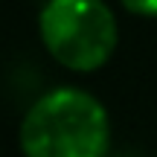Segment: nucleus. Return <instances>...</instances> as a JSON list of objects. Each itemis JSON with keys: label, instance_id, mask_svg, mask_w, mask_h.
Returning a JSON list of instances; mask_svg holds the SVG:
<instances>
[{"label": "nucleus", "instance_id": "obj_1", "mask_svg": "<svg viewBox=\"0 0 157 157\" xmlns=\"http://www.w3.org/2000/svg\"><path fill=\"white\" fill-rule=\"evenodd\" d=\"M111 113L78 84L50 87L26 108L17 131L23 157H111Z\"/></svg>", "mask_w": 157, "mask_h": 157}, {"label": "nucleus", "instance_id": "obj_2", "mask_svg": "<svg viewBox=\"0 0 157 157\" xmlns=\"http://www.w3.org/2000/svg\"><path fill=\"white\" fill-rule=\"evenodd\" d=\"M47 56L70 73H96L113 58L119 23L108 0H47L38 12Z\"/></svg>", "mask_w": 157, "mask_h": 157}, {"label": "nucleus", "instance_id": "obj_3", "mask_svg": "<svg viewBox=\"0 0 157 157\" xmlns=\"http://www.w3.org/2000/svg\"><path fill=\"white\" fill-rule=\"evenodd\" d=\"M117 3L137 17H157V0H117Z\"/></svg>", "mask_w": 157, "mask_h": 157}, {"label": "nucleus", "instance_id": "obj_4", "mask_svg": "<svg viewBox=\"0 0 157 157\" xmlns=\"http://www.w3.org/2000/svg\"><path fill=\"white\" fill-rule=\"evenodd\" d=\"M111 157H134V154H111Z\"/></svg>", "mask_w": 157, "mask_h": 157}]
</instances>
